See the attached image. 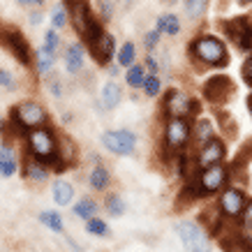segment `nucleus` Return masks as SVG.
I'll return each mask as SVG.
<instances>
[{
  "label": "nucleus",
  "instance_id": "c85d7f7f",
  "mask_svg": "<svg viewBox=\"0 0 252 252\" xmlns=\"http://www.w3.org/2000/svg\"><path fill=\"white\" fill-rule=\"evenodd\" d=\"M86 231H88V234H93V236H107L109 227H107V222H104V220L93 218V220H88V224H86Z\"/></svg>",
  "mask_w": 252,
  "mask_h": 252
},
{
  "label": "nucleus",
  "instance_id": "de8ad7c7",
  "mask_svg": "<svg viewBox=\"0 0 252 252\" xmlns=\"http://www.w3.org/2000/svg\"><path fill=\"white\" fill-rule=\"evenodd\" d=\"M69 5H74V2H84V0H67Z\"/></svg>",
  "mask_w": 252,
  "mask_h": 252
},
{
  "label": "nucleus",
  "instance_id": "b1692460",
  "mask_svg": "<svg viewBox=\"0 0 252 252\" xmlns=\"http://www.w3.org/2000/svg\"><path fill=\"white\" fill-rule=\"evenodd\" d=\"M208 0H185V14L190 19H199V16L206 12Z\"/></svg>",
  "mask_w": 252,
  "mask_h": 252
},
{
  "label": "nucleus",
  "instance_id": "c756f323",
  "mask_svg": "<svg viewBox=\"0 0 252 252\" xmlns=\"http://www.w3.org/2000/svg\"><path fill=\"white\" fill-rule=\"evenodd\" d=\"M107 208L114 218H118V215L125 213V201H123L118 194H111V197H107Z\"/></svg>",
  "mask_w": 252,
  "mask_h": 252
},
{
  "label": "nucleus",
  "instance_id": "72a5a7b5",
  "mask_svg": "<svg viewBox=\"0 0 252 252\" xmlns=\"http://www.w3.org/2000/svg\"><path fill=\"white\" fill-rule=\"evenodd\" d=\"M65 19H67V14H65V7H54V12H51V23H54V28H63L65 26Z\"/></svg>",
  "mask_w": 252,
  "mask_h": 252
},
{
  "label": "nucleus",
  "instance_id": "4468645a",
  "mask_svg": "<svg viewBox=\"0 0 252 252\" xmlns=\"http://www.w3.org/2000/svg\"><path fill=\"white\" fill-rule=\"evenodd\" d=\"M72 21H74V28H77V32H81V35H86L88 32V28H91V23L95 21L91 16V9H88V2H74L72 5Z\"/></svg>",
  "mask_w": 252,
  "mask_h": 252
},
{
  "label": "nucleus",
  "instance_id": "4c0bfd02",
  "mask_svg": "<svg viewBox=\"0 0 252 252\" xmlns=\"http://www.w3.org/2000/svg\"><path fill=\"white\" fill-rule=\"evenodd\" d=\"M241 72H243L245 84H248V86H250V88H252V56H250V58H248V61L243 63V69H241Z\"/></svg>",
  "mask_w": 252,
  "mask_h": 252
},
{
  "label": "nucleus",
  "instance_id": "473e14b6",
  "mask_svg": "<svg viewBox=\"0 0 252 252\" xmlns=\"http://www.w3.org/2000/svg\"><path fill=\"white\" fill-rule=\"evenodd\" d=\"M0 88H5V91H14L16 88L14 77L9 74L7 69H2V67H0Z\"/></svg>",
  "mask_w": 252,
  "mask_h": 252
},
{
  "label": "nucleus",
  "instance_id": "a19ab883",
  "mask_svg": "<svg viewBox=\"0 0 252 252\" xmlns=\"http://www.w3.org/2000/svg\"><path fill=\"white\" fill-rule=\"evenodd\" d=\"M49 86H51V93H54V95H61V81H56V79H51V81H49Z\"/></svg>",
  "mask_w": 252,
  "mask_h": 252
},
{
  "label": "nucleus",
  "instance_id": "412c9836",
  "mask_svg": "<svg viewBox=\"0 0 252 252\" xmlns=\"http://www.w3.org/2000/svg\"><path fill=\"white\" fill-rule=\"evenodd\" d=\"M88 183H91V188H95V190H104L109 185V171L102 164H97V167L91 171V176H88Z\"/></svg>",
  "mask_w": 252,
  "mask_h": 252
},
{
  "label": "nucleus",
  "instance_id": "9b49d317",
  "mask_svg": "<svg viewBox=\"0 0 252 252\" xmlns=\"http://www.w3.org/2000/svg\"><path fill=\"white\" fill-rule=\"evenodd\" d=\"M14 121L19 123L21 127L37 130L39 125H44L46 123V114L37 102H21V104L14 109Z\"/></svg>",
  "mask_w": 252,
  "mask_h": 252
},
{
  "label": "nucleus",
  "instance_id": "f3484780",
  "mask_svg": "<svg viewBox=\"0 0 252 252\" xmlns=\"http://www.w3.org/2000/svg\"><path fill=\"white\" fill-rule=\"evenodd\" d=\"M65 67H67V72H72V74H77L79 69L84 67V46L81 44H69L67 46Z\"/></svg>",
  "mask_w": 252,
  "mask_h": 252
},
{
  "label": "nucleus",
  "instance_id": "7ed1b4c3",
  "mask_svg": "<svg viewBox=\"0 0 252 252\" xmlns=\"http://www.w3.org/2000/svg\"><path fill=\"white\" fill-rule=\"evenodd\" d=\"M28 148H31V153L35 155L39 162H51L54 167H58V171H65V169L61 167V160H58L56 139L49 130L37 127V130L28 132Z\"/></svg>",
  "mask_w": 252,
  "mask_h": 252
},
{
  "label": "nucleus",
  "instance_id": "f257e3e1",
  "mask_svg": "<svg viewBox=\"0 0 252 252\" xmlns=\"http://www.w3.org/2000/svg\"><path fill=\"white\" fill-rule=\"evenodd\" d=\"M190 56L204 67H224L229 63V51L218 35H199L192 39Z\"/></svg>",
  "mask_w": 252,
  "mask_h": 252
},
{
  "label": "nucleus",
  "instance_id": "5701e85b",
  "mask_svg": "<svg viewBox=\"0 0 252 252\" xmlns=\"http://www.w3.org/2000/svg\"><path fill=\"white\" fill-rule=\"evenodd\" d=\"M39 220L51 231H63V218L58 215V211H42V213H39Z\"/></svg>",
  "mask_w": 252,
  "mask_h": 252
},
{
  "label": "nucleus",
  "instance_id": "bb28decb",
  "mask_svg": "<svg viewBox=\"0 0 252 252\" xmlns=\"http://www.w3.org/2000/svg\"><path fill=\"white\" fill-rule=\"evenodd\" d=\"M26 176L32 178V181H46V178H49V171H46V167H42L39 162H28V164H26Z\"/></svg>",
  "mask_w": 252,
  "mask_h": 252
},
{
  "label": "nucleus",
  "instance_id": "c03bdc74",
  "mask_svg": "<svg viewBox=\"0 0 252 252\" xmlns=\"http://www.w3.org/2000/svg\"><path fill=\"white\" fill-rule=\"evenodd\" d=\"M39 21H42V16L39 14H31V23H39Z\"/></svg>",
  "mask_w": 252,
  "mask_h": 252
},
{
  "label": "nucleus",
  "instance_id": "9d476101",
  "mask_svg": "<svg viewBox=\"0 0 252 252\" xmlns=\"http://www.w3.org/2000/svg\"><path fill=\"white\" fill-rule=\"evenodd\" d=\"M102 144L116 155H130L137 146V137L130 130H109L102 134Z\"/></svg>",
  "mask_w": 252,
  "mask_h": 252
},
{
  "label": "nucleus",
  "instance_id": "49530a36",
  "mask_svg": "<svg viewBox=\"0 0 252 252\" xmlns=\"http://www.w3.org/2000/svg\"><path fill=\"white\" fill-rule=\"evenodd\" d=\"M238 2H241V5H250L252 0H238Z\"/></svg>",
  "mask_w": 252,
  "mask_h": 252
},
{
  "label": "nucleus",
  "instance_id": "09e8293b",
  "mask_svg": "<svg viewBox=\"0 0 252 252\" xmlns=\"http://www.w3.org/2000/svg\"><path fill=\"white\" fill-rule=\"evenodd\" d=\"M0 130H2V123H0Z\"/></svg>",
  "mask_w": 252,
  "mask_h": 252
},
{
  "label": "nucleus",
  "instance_id": "f03ea898",
  "mask_svg": "<svg viewBox=\"0 0 252 252\" xmlns=\"http://www.w3.org/2000/svg\"><path fill=\"white\" fill-rule=\"evenodd\" d=\"M229 178H231V167H227V164H215V167L201 169V171H197L192 185L188 188L190 197H211V194H218V192L224 190V185H227Z\"/></svg>",
  "mask_w": 252,
  "mask_h": 252
},
{
  "label": "nucleus",
  "instance_id": "0eeeda50",
  "mask_svg": "<svg viewBox=\"0 0 252 252\" xmlns=\"http://www.w3.org/2000/svg\"><path fill=\"white\" fill-rule=\"evenodd\" d=\"M245 204H248V197H245L243 190H238V188H224L220 192V199H218V211H220L222 218L241 220V215L245 211Z\"/></svg>",
  "mask_w": 252,
  "mask_h": 252
},
{
  "label": "nucleus",
  "instance_id": "a211bd4d",
  "mask_svg": "<svg viewBox=\"0 0 252 252\" xmlns=\"http://www.w3.org/2000/svg\"><path fill=\"white\" fill-rule=\"evenodd\" d=\"M74 197V188L67 183V181H56L54 183V201L58 206H67Z\"/></svg>",
  "mask_w": 252,
  "mask_h": 252
},
{
  "label": "nucleus",
  "instance_id": "aec40b11",
  "mask_svg": "<svg viewBox=\"0 0 252 252\" xmlns=\"http://www.w3.org/2000/svg\"><path fill=\"white\" fill-rule=\"evenodd\" d=\"M121 95H123V91H121V86L116 84V81H109L104 88H102V99H104V107H116L118 102H121Z\"/></svg>",
  "mask_w": 252,
  "mask_h": 252
},
{
  "label": "nucleus",
  "instance_id": "7c9ffc66",
  "mask_svg": "<svg viewBox=\"0 0 252 252\" xmlns=\"http://www.w3.org/2000/svg\"><path fill=\"white\" fill-rule=\"evenodd\" d=\"M144 91H146V95H151V97H155V95L160 93V79L155 77V74H146Z\"/></svg>",
  "mask_w": 252,
  "mask_h": 252
},
{
  "label": "nucleus",
  "instance_id": "a878e982",
  "mask_svg": "<svg viewBox=\"0 0 252 252\" xmlns=\"http://www.w3.org/2000/svg\"><path fill=\"white\" fill-rule=\"evenodd\" d=\"M54 51L51 49H46V46H39L37 51V69L39 72H49V67L54 65Z\"/></svg>",
  "mask_w": 252,
  "mask_h": 252
},
{
  "label": "nucleus",
  "instance_id": "cd10ccee",
  "mask_svg": "<svg viewBox=\"0 0 252 252\" xmlns=\"http://www.w3.org/2000/svg\"><path fill=\"white\" fill-rule=\"evenodd\" d=\"M118 65H123V67H132L134 65V44L132 42L123 44V49L118 51Z\"/></svg>",
  "mask_w": 252,
  "mask_h": 252
},
{
  "label": "nucleus",
  "instance_id": "ea45409f",
  "mask_svg": "<svg viewBox=\"0 0 252 252\" xmlns=\"http://www.w3.org/2000/svg\"><path fill=\"white\" fill-rule=\"evenodd\" d=\"M14 155H12V151H9L7 146H0V160H12Z\"/></svg>",
  "mask_w": 252,
  "mask_h": 252
},
{
  "label": "nucleus",
  "instance_id": "ddd939ff",
  "mask_svg": "<svg viewBox=\"0 0 252 252\" xmlns=\"http://www.w3.org/2000/svg\"><path fill=\"white\" fill-rule=\"evenodd\" d=\"M0 37H2L5 46L14 54L16 61L23 63V65L31 63V46H28V42H26V37L21 32L14 31V28H5V31H0Z\"/></svg>",
  "mask_w": 252,
  "mask_h": 252
},
{
  "label": "nucleus",
  "instance_id": "6ab92c4d",
  "mask_svg": "<svg viewBox=\"0 0 252 252\" xmlns=\"http://www.w3.org/2000/svg\"><path fill=\"white\" fill-rule=\"evenodd\" d=\"M155 28L160 32H167V35H178L181 31V21H178V16L176 14H162L155 23Z\"/></svg>",
  "mask_w": 252,
  "mask_h": 252
},
{
  "label": "nucleus",
  "instance_id": "c9c22d12",
  "mask_svg": "<svg viewBox=\"0 0 252 252\" xmlns=\"http://www.w3.org/2000/svg\"><path fill=\"white\" fill-rule=\"evenodd\" d=\"M44 39H46L44 46H46V49H51V51L56 54V51H58V35H56V31H49L44 35Z\"/></svg>",
  "mask_w": 252,
  "mask_h": 252
},
{
  "label": "nucleus",
  "instance_id": "a18cd8bd",
  "mask_svg": "<svg viewBox=\"0 0 252 252\" xmlns=\"http://www.w3.org/2000/svg\"><path fill=\"white\" fill-rule=\"evenodd\" d=\"M248 107H250V114H252V95L248 97Z\"/></svg>",
  "mask_w": 252,
  "mask_h": 252
},
{
  "label": "nucleus",
  "instance_id": "39448f33",
  "mask_svg": "<svg viewBox=\"0 0 252 252\" xmlns=\"http://www.w3.org/2000/svg\"><path fill=\"white\" fill-rule=\"evenodd\" d=\"M176 234H178V238L183 241V245L190 252H211L208 234L197 222H190V220L178 222V224H176Z\"/></svg>",
  "mask_w": 252,
  "mask_h": 252
},
{
  "label": "nucleus",
  "instance_id": "79ce46f5",
  "mask_svg": "<svg viewBox=\"0 0 252 252\" xmlns=\"http://www.w3.org/2000/svg\"><path fill=\"white\" fill-rule=\"evenodd\" d=\"M146 65H148V67L153 69V74H155V69H158V63H155L153 56H148V58H146Z\"/></svg>",
  "mask_w": 252,
  "mask_h": 252
},
{
  "label": "nucleus",
  "instance_id": "dca6fc26",
  "mask_svg": "<svg viewBox=\"0 0 252 252\" xmlns=\"http://www.w3.org/2000/svg\"><path fill=\"white\" fill-rule=\"evenodd\" d=\"M114 46H116L114 35L104 32V35L99 37V42H97L95 46H93L91 51H93V56H95V58H97L99 63H107L109 58H111V54H114Z\"/></svg>",
  "mask_w": 252,
  "mask_h": 252
},
{
  "label": "nucleus",
  "instance_id": "e433bc0d",
  "mask_svg": "<svg viewBox=\"0 0 252 252\" xmlns=\"http://www.w3.org/2000/svg\"><path fill=\"white\" fill-rule=\"evenodd\" d=\"M160 35L162 32L158 31V28H153L151 32H146V46H148V49H153V46L160 42Z\"/></svg>",
  "mask_w": 252,
  "mask_h": 252
},
{
  "label": "nucleus",
  "instance_id": "423d86ee",
  "mask_svg": "<svg viewBox=\"0 0 252 252\" xmlns=\"http://www.w3.org/2000/svg\"><path fill=\"white\" fill-rule=\"evenodd\" d=\"M227 37L241 49V51H252V16H236L222 23Z\"/></svg>",
  "mask_w": 252,
  "mask_h": 252
},
{
  "label": "nucleus",
  "instance_id": "6e6552de",
  "mask_svg": "<svg viewBox=\"0 0 252 252\" xmlns=\"http://www.w3.org/2000/svg\"><path fill=\"white\" fill-rule=\"evenodd\" d=\"M164 109H167V114L171 118H190L199 111V104L194 102L192 95H185L183 91H171L167 93V97H164Z\"/></svg>",
  "mask_w": 252,
  "mask_h": 252
},
{
  "label": "nucleus",
  "instance_id": "2f4dec72",
  "mask_svg": "<svg viewBox=\"0 0 252 252\" xmlns=\"http://www.w3.org/2000/svg\"><path fill=\"white\" fill-rule=\"evenodd\" d=\"M16 169H19V164H16L14 158H12V160H0V176L9 178V176L16 174Z\"/></svg>",
  "mask_w": 252,
  "mask_h": 252
},
{
  "label": "nucleus",
  "instance_id": "f8f14e48",
  "mask_svg": "<svg viewBox=\"0 0 252 252\" xmlns=\"http://www.w3.org/2000/svg\"><path fill=\"white\" fill-rule=\"evenodd\" d=\"M204 95H206L208 102H213V104H222V102H227V99L234 95V84H231L229 77H211L204 86Z\"/></svg>",
  "mask_w": 252,
  "mask_h": 252
},
{
  "label": "nucleus",
  "instance_id": "20e7f679",
  "mask_svg": "<svg viewBox=\"0 0 252 252\" xmlns=\"http://www.w3.org/2000/svg\"><path fill=\"white\" fill-rule=\"evenodd\" d=\"M192 130L190 118H169L164 125V148H169V153H181L190 144Z\"/></svg>",
  "mask_w": 252,
  "mask_h": 252
},
{
  "label": "nucleus",
  "instance_id": "1a4fd4ad",
  "mask_svg": "<svg viewBox=\"0 0 252 252\" xmlns=\"http://www.w3.org/2000/svg\"><path fill=\"white\" fill-rule=\"evenodd\" d=\"M224 155H227V144L215 137L213 141H208V144H204L201 148L194 151V167H197V171H201V169L222 164Z\"/></svg>",
  "mask_w": 252,
  "mask_h": 252
},
{
  "label": "nucleus",
  "instance_id": "f704fd0d",
  "mask_svg": "<svg viewBox=\"0 0 252 252\" xmlns=\"http://www.w3.org/2000/svg\"><path fill=\"white\" fill-rule=\"evenodd\" d=\"M241 227H252V199H248L245 204V211L241 215Z\"/></svg>",
  "mask_w": 252,
  "mask_h": 252
},
{
  "label": "nucleus",
  "instance_id": "58836bf2",
  "mask_svg": "<svg viewBox=\"0 0 252 252\" xmlns=\"http://www.w3.org/2000/svg\"><path fill=\"white\" fill-rule=\"evenodd\" d=\"M99 9L104 16H111V0H99Z\"/></svg>",
  "mask_w": 252,
  "mask_h": 252
},
{
  "label": "nucleus",
  "instance_id": "37998d69",
  "mask_svg": "<svg viewBox=\"0 0 252 252\" xmlns=\"http://www.w3.org/2000/svg\"><path fill=\"white\" fill-rule=\"evenodd\" d=\"M16 2H26V5H42L44 0H16Z\"/></svg>",
  "mask_w": 252,
  "mask_h": 252
},
{
  "label": "nucleus",
  "instance_id": "2eb2a0df",
  "mask_svg": "<svg viewBox=\"0 0 252 252\" xmlns=\"http://www.w3.org/2000/svg\"><path fill=\"white\" fill-rule=\"evenodd\" d=\"M192 139L197 141V148H201V146L208 144V141H213L215 139L213 121H208V118H199L197 125H194V130H192Z\"/></svg>",
  "mask_w": 252,
  "mask_h": 252
},
{
  "label": "nucleus",
  "instance_id": "393cba45",
  "mask_svg": "<svg viewBox=\"0 0 252 252\" xmlns=\"http://www.w3.org/2000/svg\"><path fill=\"white\" fill-rule=\"evenodd\" d=\"M125 81H127L132 88H139V86H144V81H146L144 67H141V65H132V67L127 69V74H125Z\"/></svg>",
  "mask_w": 252,
  "mask_h": 252
},
{
  "label": "nucleus",
  "instance_id": "4be33fe9",
  "mask_svg": "<svg viewBox=\"0 0 252 252\" xmlns=\"http://www.w3.org/2000/svg\"><path fill=\"white\" fill-rule=\"evenodd\" d=\"M74 215L77 218H84V220H93L97 215V204L93 199H81L77 206H74Z\"/></svg>",
  "mask_w": 252,
  "mask_h": 252
}]
</instances>
